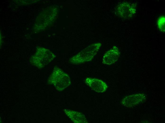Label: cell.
<instances>
[{"label": "cell", "instance_id": "cell-1", "mask_svg": "<svg viewBox=\"0 0 165 123\" xmlns=\"http://www.w3.org/2000/svg\"><path fill=\"white\" fill-rule=\"evenodd\" d=\"M101 45V44L99 43L91 45L73 58V62L75 64H78L91 61L97 54Z\"/></svg>", "mask_w": 165, "mask_h": 123}, {"label": "cell", "instance_id": "cell-2", "mask_svg": "<svg viewBox=\"0 0 165 123\" xmlns=\"http://www.w3.org/2000/svg\"><path fill=\"white\" fill-rule=\"evenodd\" d=\"M136 5L134 3L125 2L117 6L116 12L119 17L128 19L134 16L136 13Z\"/></svg>", "mask_w": 165, "mask_h": 123}, {"label": "cell", "instance_id": "cell-3", "mask_svg": "<svg viewBox=\"0 0 165 123\" xmlns=\"http://www.w3.org/2000/svg\"><path fill=\"white\" fill-rule=\"evenodd\" d=\"M146 98L144 94L138 93L126 96L121 100V103L127 107L132 108L145 101Z\"/></svg>", "mask_w": 165, "mask_h": 123}, {"label": "cell", "instance_id": "cell-4", "mask_svg": "<svg viewBox=\"0 0 165 123\" xmlns=\"http://www.w3.org/2000/svg\"><path fill=\"white\" fill-rule=\"evenodd\" d=\"M87 84L92 89L98 92H103L106 91L108 88L107 84L99 79L88 78L85 80Z\"/></svg>", "mask_w": 165, "mask_h": 123}, {"label": "cell", "instance_id": "cell-5", "mask_svg": "<svg viewBox=\"0 0 165 123\" xmlns=\"http://www.w3.org/2000/svg\"><path fill=\"white\" fill-rule=\"evenodd\" d=\"M120 54L118 48L114 46L105 54L102 58V63L107 65L114 63L118 60Z\"/></svg>", "mask_w": 165, "mask_h": 123}, {"label": "cell", "instance_id": "cell-6", "mask_svg": "<svg viewBox=\"0 0 165 123\" xmlns=\"http://www.w3.org/2000/svg\"><path fill=\"white\" fill-rule=\"evenodd\" d=\"M158 27L160 31L164 33L165 32V17L164 15L160 17L157 21Z\"/></svg>", "mask_w": 165, "mask_h": 123}]
</instances>
